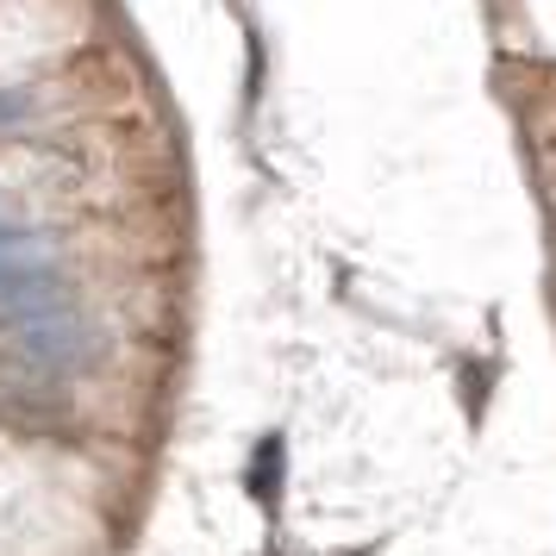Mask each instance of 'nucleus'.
<instances>
[{
  "label": "nucleus",
  "instance_id": "1",
  "mask_svg": "<svg viewBox=\"0 0 556 556\" xmlns=\"http://www.w3.org/2000/svg\"><path fill=\"white\" fill-rule=\"evenodd\" d=\"M0 331L38 376H81L101 356V326L63 281L51 244L26 226H0Z\"/></svg>",
  "mask_w": 556,
  "mask_h": 556
},
{
  "label": "nucleus",
  "instance_id": "2",
  "mask_svg": "<svg viewBox=\"0 0 556 556\" xmlns=\"http://www.w3.org/2000/svg\"><path fill=\"white\" fill-rule=\"evenodd\" d=\"M251 488H256V501H276V488H281V438H263V444H256Z\"/></svg>",
  "mask_w": 556,
  "mask_h": 556
},
{
  "label": "nucleus",
  "instance_id": "3",
  "mask_svg": "<svg viewBox=\"0 0 556 556\" xmlns=\"http://www.w3.org/2000/svg\"><path fill=\"white\" fill-rule=\"evenodd\" d=\"M20 119H31V94L26 88H0V131L20 126Z\"/></svg>",
  "mask_w": 556,
  "mask_h": 556
}]
</instances>
